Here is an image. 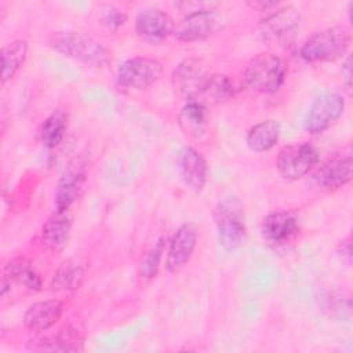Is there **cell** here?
Masks as SVG:
<instances>
[{
  "label": "cell",
  "mask_w": 353,
  "mask_h": 353,
  "mask_svg": "<svg viewBox=\"0 0 353 353\" xmlns=\"http://www.w3.org/2000/svg\"><path fill=\"white\" fill-rule=\"evenodd\" d=\"M87 176V161L83 157L73 159L63 170L54 193L57 211H69L77 200Z\"/></svg>",
  "instance_id": "cell-9"
},
{
  "label": "cell",
  "mask_w": 353,
  "mask_h": 353,
  "mask_svg": "<svg viewBox=\"0 0 353 353\" xmlns=\"http://www.w3.org/2000/svg\"><path fill=\"white\" fill-rule=\"evenodd\" d=\"M99 22L105 28L116 30V29H119L120 26H123L127 22V15L121 10L110 6V7H106L103 10V12H102V15L99 18Z\"/></svg>",
  "instance_id": "cell-29"
},
{
  "label": "cell",
  "mask_w": 353,
  "mask_h": 353,
  "mask_svg": "<svg viewBox=\"0 0 353 353\" xmlns=\"http://www.w3.org/2000/svg\"><path fill=\"white\" fill-rule=\"evenodd\" d=\"M164 251V239L160 237L148 251L143 254L139 262V274L146 279H152L159 269V263Z\"/></svg>",
  "instance_id": "cell-26"
},
{
  "label": "cell",
  "mask_w": 353,
  "mask_h": 353,
  "mask_svg": "<svg viewBox=\"0 0 353 353\" xmlns=\"http://www.w3.org/2000/svg\"><path fill=\"white\" fill-rule=\"evenodd\" d=\"M233 97V84L226 74L210 73L201 94L197 99L200 103H222Z\"/></svg>",
  "instance_id": "cell-23"
},
{
  "label": "cell",
  "mask_w": 353,
  "mask_h": 353,
  "mask_svg": "<svg viewBox=\"0 0 353 353\" xmlns=\"http://www.w3.org/2000/svg\"><path fill=\"white\" fill-rule=\"evenodd\" d=\"M199 239V230L194 223L186 222L174 233L167 251L165 268L171 273L179 272L190 261Z\"/></svg>",
  "instance_id": "cell-12"
},
{
  "label": "cell",
  "mask_w": 353,
  "mask_h": 353,
  "mask_svg": "<svg viewBox=\"0 0 353 353\" xmlns=\"http://www.w3.org/2000/svg\"><path fill=\"white\" fill-rule=\"evenodd\" d=\"M57 341L61 346V352H80L83 350L84 338L81 332L73 325L68 324L55 335Z\"/></svg>",
  "instance_id": "cell-27"
},
{
  "label": "cell",
  "mask_w": 353,
  "mask_h": 353,
  "mask_svg": "<svg viewBox=\"0 0 353 353\" xmlns=\"http://www.w3.org/2000/svg\"><path fill=\"white\" fill-rule=\"evenodd\" d=\"M352 179V150L350 148L335 153L319 165L313 174V182L323 190H335Z\"/></svg>",
  "instance_id": "cell-8"
},
{
  "label": "cell",
  "mask_w": 353,
  "mask_h": 353,
  "mask_svg": "<svg viewBox=\"0 0 353 353\" xmlns=\"http://www.w3.org/2000/svg\"><path fill=\"white\" fill-rule=\"evenodd\" d=\"M28 55V41L18 39L1 48V84L11 80L22 68Z\"/></svg>",
  "instance_id": "cell-21"
},
{
  "label": "cell",
  "mask_w": 353,
  "mask_h": 353,
  "mask_svg": "<svg viewBox=\"0 0 353 353\" xmlns=\"http://www.w3.org/2000/svg\"><path fill=\"white\" fill-rule=\"evenodd\" d=\"M317 163V149L309 142H302L284 146L277 154L276 168L284 181L294 182L309 174Z\"/></svg>",
  "instance_id": "cell-5"
},
{
  "label": "cell",
  "mask_w": 353,
  "mask_h": 353,
  "mask_svg": "<svg viewBox=\"0 0 353 353\" xmlns=\"http://www.w3.org/2000/svg\"><path fill=\"white\" fill-rule=\"evenodd\" d=\"M280 124L276 120H263L252 125L245 137L247 146L254 152L270 150L280 138Z\"/></svg>",
  "instance_id": "cell-19"
},
{
  "label": "cell",
  "mask_w": 353,
  "mask_h": 353,
  "mask_svg": "<svg viewBox=\"0 0 353 353\" xmlns=\"http://www.w3.org/2000/svg\"><path fill=\"white\" fill-rule=\"evenodd\" d=\"M178 171L185 186L193 192H201L207 183V161L203 154L192 146H183L178 153Z\"/></svg>",
  "instance_id": "cell-14"
},
{
  "label": "cell",
  "mask_w": 353,
  "mask_h": 353,
  "mask_svg": "<svg viewBox=\"0 0 353 353\" xmlns=\"http://www.w3.org/2000/svg\"><path fill=\"white\" fill-rule=\"evenodd\" d=\"M210 73L196 58L183 59L172 73V85L175 91L185 97L188 102H197L201 90Z\"/></svg>",
  "instance_id": "cell-11"
},
{
  "label": "cell",
  "mask_w": 353,
  "mask_h": 353,
  "mask_svg": "<svg viewBox=\"0 0 353 353\" xmlns=\"http://www.w3.org/2000/svg\"><path fill=\"white\" fill-rule=\"evenodd\" d=\"M336 254L342 262H345L346 265H350V262H352V239H350V236H347L346 239H343L338 243Z\"/></svg>",
  "instance_id": "cell-30"
},
{
  "label": "cell",
  "mask_w": 353,
  "mask_h": 353,
  "mask_svg": "<svg viewBox=\"0 0 353 353\" xmlns=\"http://www.w3.org/2000/svg\"><path fill=\"white\" fill-rule=\"evenodd\" d=\"M251 6L254 7V8H259L261 11H268L269 8H272V7H277L279 6V3H276V1H256V3H251Z\"/></svg>",
  "instance_id": "cell-32"
},
{
  "label": "cell",
  "mask_w": 353,
  "mask_h": 353,
  "mask_svg": "<svg viewBox=\"0 0 353 353\" xmlns=\"http://www.w3.org/2000/svg\"><path fill=\"white\" fill-rule=\"evenodd\" d=\"M352 34L346 26H331L312 34L301 47L299 55L306 62H331L343 57Z\"/></svg>",
  "instance_id": "cell-3"
},
{
  "label": "cell",
  "mask_w": 353,
  "mask_h": 353,
  "mask_svg": "<svg viewBox=\"0 0 353 353\" xmlns=\"http://www.w3.org/2000/svg\"><path fill=\"white\" fill-rule=\"evenodd\" d=\"M72 216L68 211H54L41 228V243L52 254L62 252L70 237Z\"/></svg>",
  "instance_id": "cell-15"
},
{
  "label": "cell",
  "mask_w": 353,
  "mask_h": 353,
  "mask_svg": "<svg viewBox=\"0 0 353 353\" xmlns=\"http://www.w3.org/2000/svg\"><path fill=\"white\" fill-rule=\"evenodd\" d=\"M47 41L59 54L91 68H108L113 59L106 46L83 32L57 30L50 33Z\"/></svg>",
  "instance_id": "cell-1"
},
{
  "label": "cell",
  "mask_w": 353,
  "mask_h": 353,
  "mask_svg": "<svg viewBox=\"0 0 353 353\" xmlns=\"http://www.w3.org/2000/svg\"><path fill=\"white\" fill-rule=\"evenodd\" d=\"M68 113L58 109L54 110L40 125V139L43 142V145L48 149L57 148L63 137L65 132L68 130Z\"/></svg>",
  "instance_id": "cell-25"
},
{
  "label": "cell",
  "mask_w": 353,
  "mask_h": 353,
  "mask_svg": "<svg viewBox=\"0 0 353 353\" xmlns=\"http://www.w3.org/2000/svg\"><path fill=\"white\" fill-rule=\"evenodd\" d=\"M221 28L219 15L211 10H201L188 14L175 28L174 36L183 43L200 41L215 34Z\"/></svg>",
  "instance_id": "cell-10"
},
{
  "label": "cell",
  "mask_w": 353,
  "mask_h": 353,
  "mask_svg": "<svg viewBox=\"0 0 353 353\" xmlns=\"http://www.w3.org/2000/svg\"><path fill=\"white\" fill-rule=\"evenodd\" d=\"M210 113L204 103L200 102H188L181 113H179V123L186 134L199 137L203 134L208 125Z\"/></svg>",
  "instance_id": "cell-24"
},
{
  "label": "cell",
  "mask_w": 353,
  "mask_h": 353,
  "mask_svg": "<svg viewBox=\"0 0 353 353\" xmlns=\"http://www.w3.org/2000/svg\"><path fill=\"white\" fill-rule=\"evenodd\" d=\"M163 74V66L157 59L132 57L123 61L117 69V80L125 88L143 90L156 83Z\"/></svg>",
  "instance_id": "cell-6"
},
{
  "label": "cell",
  "mask_w": 353,
  "mask_h": 353,
  "mask_svg": "<svg viewBox=\"0 0 353 353\" xmlns=\"http://www.w3.org/2000/svg\"><path fill=\"white\" fill-rule=\"evenodd\" d=\"M324 302H325V309H328L331 314H335L338 312V313H342V317H343V309L350 312V298L349 295L345 296L343 291L341 290L328 292L324 298Z\"/></svg>",
  "instance_id": "cell-28"
},
{
  "label": "cell",
  "mask_w": 353,
  "mask_h": 353,
  "mask_svg": "<svg viewBox=\"0 0 353 353\" xmlns=\"http://www.w3.org/2000/svg\"><path fill=\"white\" fill-rule=\"evenodd\" d=\"M214 222L218 241L226 251H234L244 240L247 223L241 200L236 194L223 196L215 205Z\"/></svg>",
  "instance_id": "cell-2"
},
{
  "label": "cell",
  "mask_w": 353,
  "mask_h": 353,
  "mask_svg": "<svg viewBox=\"0 0 353 353\" xmlns=\"http://www.w3.org/2000/svg\"><path fill=\"white\" fill-rule=\"evenodd\" d=\"M245 85L258 94H273L285 79V65L274 54L262 52L251 58L243 72Z\"/></svg>",
  "instance_id": "cell-4"
},
{
  "label": "cell",
  "mask_w": 353,
  "mask_h": 353,
  "mask_svg": "<svg viewBox=\"0 0 353 353\" xmlns=\"http://www.w3.org/2000/svg\"><path fill=\"white\" fill-rule=\"evenodd\" d=\"M62 313L63 303L61 301H40L28 307V310L23 314V325L30 331H46L61 319Z\"/></svg>",
  "instance_id": "cell-18"
},
{
  "label": "cell",
  "mask_w": 353,
  "mask_h": 353,
  "mask_svg": "<svg viewBox=\"0 0 353 353\" xmlns=\"http://www.w3.org/2000/svg\"><path fill=\"white\" fill-rule=\"evenodd\" d=\"M345 109V99L336 92H325L319 95L309 108L305 119V130L309 134H321L332 127Z\"/></svg>",
  "instance_id": "cell-7"
},
{
  "label": "cell",
  "mask_w": 353,
  "mask_h": 353,
  "mask_svg": "<svg viewBox=\"0 0 353 353\" xmlns=\"http://www.w3.org/2000/svg\"><path fill=\"white\" fill-rule=\"evenodd\" d=\"M301 22L299 11L292 6L280 7L261 21V34L265 39H283L295 32Z\"/></svg>",
  "instance_id": "cell-16"
},
{
  "label": "cell",
  "mask_w": 353,
  "mask_h": 353,
  "mask_svg": "<svg viewBox=\"0 0 353 353\" xmlns=\"http://www.w3.org/2000/svg\"><path fill=\"white\" fill-rule=\"evenodd\" d=\"M6 276L30 291H40L43 285L41 277L33 263L22 256L12 258L7 262Z\"/></svg>",
  "instance_id": "cell-20"
},
{
  "label": "cell",
  "mask_w": 353,
  "mask_h": 353,
  "mask_svg": "<svg viewBox=\"0 0 353 353\" xmlns=\"http://www.w3.org/2000/svg\"><path fill=\"white\" fill-rule=\"evenodd\" d=\"M298 232V222L287 211H273L268 214L261 223L263 239L272 244H284Z\"/></svg>",
  "instance_id": "cell-17"
},
{
  "label": "cell",
  "mask_w": 353,
  "mask_h": 353,
  "mask_svg": "<svg viewBox=\"0 0 353 353\" xmlns=\"http://www.w3.org/2000/svg\"><path fill=\"white\" fill-rule=\"evenodd\" d=\"M172 18L159 8H143L135 18V30L146 41L157 43L174 33Z\"/></svg>",
  "instance_id": "cell-13"
},
{
  "label": "cell",
  "mask_w": 353,
  "mask_h": 353,
  "mask_svg": "<svg viewBox=\"0 0 353 353\" xmlns=\"http://www.w3.org/2000/svg\"><path fill=\"white\" fill-rule=\"evenodd\" d=\"M342 79L345 81V87L347 91H350L352 87V68H350V57L346 58V61L342 65Z\"/></svg>",
  "instance_id": "cell-31"
},
{
  "label": "cell",
  "mask_w": 353,
  "mask_h": 353,
  "mask_svg": "<svg viewBox=\"0 0 353 353\" xmlns=\"http://www.w3.org/2000/svg\"><path fill=\"white\" fill-rule=\"evenodd\" d=\"M84 280L83 266L73 261H65L52 274L50 288L52 291H76L81 287Z\"/></svg>",
  "instance_id": "cell-22"
}]
</instances>
